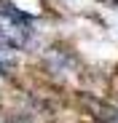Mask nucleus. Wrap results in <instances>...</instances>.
<instances>
[{"label":"nucleus","instance_id":"2","mask_svg":"<svg viewBox=\"0 0 118 123\" xmlns=\"http://www.w3.org/2000/svg\"><path fill=\"white\" fill-rule=\"evenodd\" d=\"M99 123H118V110L115 107H107V105H102L99 107Z\"/></svg>","mask_w":118,"mask_h":123},{"label":"nucleus","instance_id":"3","mask_svg":"<svg viewBox=\"0 0 118 123\" xmlns=\"http://www.w3.org/2000/svg\"><path fill=\"white\" fill-rule=\"evenodd\" d=\"M6 43H3V40H0V75H8L11 72V62H8V56H6Z\"/></svg>","mask_w":118,"mask_h":123},{"label":"nucleus","instance_id":"1","mask_svg":"<svg viewBox=\"0 0 118 123\" xmlns=\"http://www.w3.org/2000/svg\"><path fill=\"white\" fill-rule=\"evenodd\" d=\"M30 37H32V27L22 11H16L11 6L0 8V40L8 48H24L30 43Z\"/></svg>","mask_w":118,"mask_h":123}]
</instances>
